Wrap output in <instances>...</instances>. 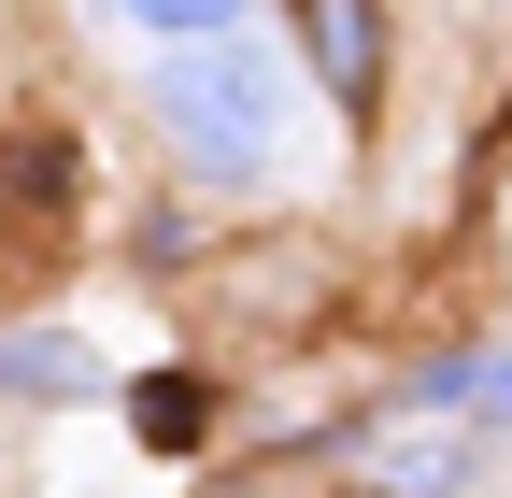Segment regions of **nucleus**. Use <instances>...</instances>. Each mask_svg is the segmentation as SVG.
I'll use <instances>...</instances> for the list:
<instances>
[{
	"label": "nucleus",
	"mask_w": 512,
	"mask_h": 498,
	"mask_svg": "<svg viewBox=\"0 0 512 498\" xmlns=\"http://www.w3.org/2000/svg\"><path fill=\"white\" fill-rule=\"evenodd\" d=\"M157 114H171V143L185 157H214V171H256L285 143V72L256 43H185L171 57V86H157Z\"/></svg>",
	"instance_id": "f257e3e1"
},
{
	"label": "nucleus",
	"mask_w": 512,
	"mask_h": 498,
	"mask_svg": "<svg viewBox=\"0 0 512 498\" xmlns=\"http://www.w3.org/2000/svg\"><path fill=\"white\" fill-rule=\"evenodd\" d=\"M299 43H313V86H328L342 114H370V86H384V0H299Z\"/></svg>",
	"instance_id": "f03ea898"
},
{
	"label": "nucleus",
	"mask_w": 512,
	"mask_h": 498,
	"mask_svg": "<svg viewBox=\"0 0 512 498\" xmlns=\"http://www.w3.org/2000/svg\"><path fill=\"white\" fill-rule=\"evenodd\" d=\"M128 413H143V442H157V456H185V442H200V413H214V399H200V385H171V370H157V385L128 399Z\"/></svg>",
	"instance_id": "7ed1b4c3"
},
{
	"label": "nucleus",
	"mask_w": 512,
	"mask_h": 498,
	"mask_svg": "<svg viewBox=\"0 0 512 498\" xmlns=\"http://www.w3.org/2000/svg\"><path fill=\"white\" fill-rule=\"evenodd\" d=\"M114 15H143V29H171V43H228L242 0H114Z\"/></svg>",
	"instance_id": "20e7f679"
},
{
	"label": "nucleus",
	"mask_w": 512,
	"mask_h": 498,
	"mask_svg": "<svg viewBox=\"0 0 512 498\" xmlns=\"http://www.w3.org/2000/svg\"><path fill=\"white\" fill-rule=\"evenodd\" d=\"M484 427H512V356H498V370H484Z\"/></svg>",
	"instance_id": "39448f33"
}]
</instances>
